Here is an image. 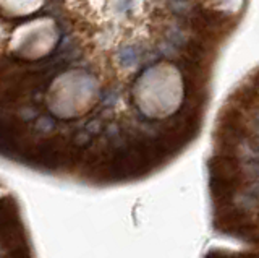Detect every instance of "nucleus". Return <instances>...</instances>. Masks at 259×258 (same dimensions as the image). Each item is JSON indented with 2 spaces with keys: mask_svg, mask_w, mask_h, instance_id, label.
<instances>
[{
  "mask_svg": "<svg viewBox=\"0 0 259 258\" xmlns=\"http://www.w3.org/2000/svg\"><path fill=\"white\" fill-rule=\"evenodd\" d=\"M117 59H118V63L123 68H132L135 65H138L141 60V49L138 46H123L121 49L118 51L117 54Z\"/></svg>",
  "mask_w": 259,
  "mask_h": 258,
  "instance_id": "f257e3e1",
  "label": "nucleus"
},
{
  "mask_svg": "<svg viewBox=\"0 0 259 258\" xmlns=\"http://www.w3.org/2000/svg\"><path fill=\"white\" fill-rule=\"evenodd\" d=\"M243 172L246 179H251V182H259V158L257 156H248L241 163Z\"/></svg>",
  "mask_w": 259,
  "mask_h": 258,
  "instance_id": "f03ea898",
  "label": "nucleus"
},
{
  "mask_svg": "<svg viewBox=\"0 0 259 258\" xmlns=\"http://www.w3.org/2000/svg\"><path fill=\"white\" fill-rule=\"evenodd\" d=\"M204 258H240L238 253L224 252V250H210Z\"/></svg>",
  "mask_w": 259,
  "mask_h": 258,
  "instance_id": "7ed1b4c3",
  "label": "nucleus"
},
{
  "mask_svg": "<svg viewBox=\"0 0 259 258\" xmlns=\"http://www.w3.org/2000/svg\"><path fill=\"white\" fill-rule=\"evenodd\" d=\"M249 125L259 135V109L253 110V114H251V120H249Z\"/></svg>",
  "mask_w": 259,
  "mask_h": 258,
  "instance_id": "20e7f679",
  "label": "nucleus"
}]
</instances>
